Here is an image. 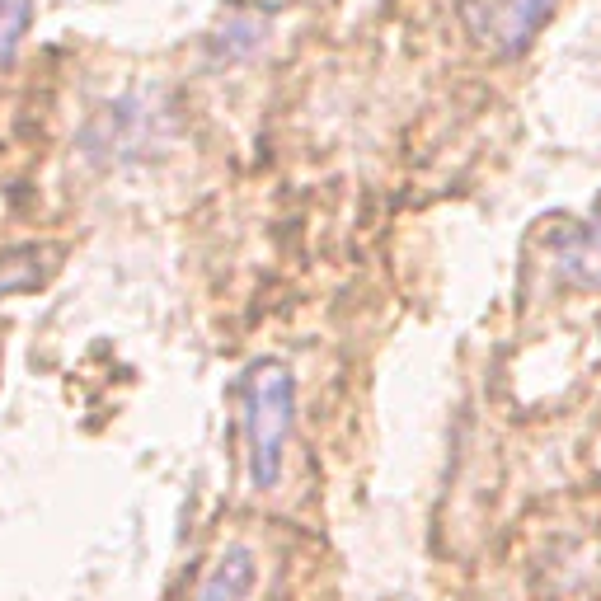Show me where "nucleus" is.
Instances as JSON below:
<instances>
[{"label": "nucleus", "instance_id": "f257e3e1", "mask_svg": "<svg viewBox=\"0 0 601 601\" xmlns=\"http://www.w3.org/2000/svg\"><path fill=\"white\" fill-rule=\"evenodd\" d=\"M240 423H245V475L249 489H278L282 465H287V442L296 428V381L287 362L263 357L245 371L240 386Z\"/></svg>", "mask_w": 601, "mask_h": 601}, {"label": "nucleus", "instance_id": "f03ea898", "mask_svg": "<svg viewBox=\"0 0 601 601\" xmlns=\"http://www.w3.org/2000/svg\"><path fill=\"white\" fill-rule=\"evenodd\" d=\"M170 104L160 94H123L104 104L85 127V151L99 165H137L170 141Z\"/></svg>", "mask_w": 601, "mask_h": 601}, {"label": "nucleus", "instance_id": "7ed1b4c3", "mask_svg": "<svg viewBox=\"0 0 601 601\" xmlns=\"http://www.w3.org/2000/svg\"><path fill=\"white\" fill-rule=\"evenodd\" d=\"M555 10L559 0H465L461 19L479 52L508 62L536 43V33L555 19Z\"/></svg>", "mask_w": 601, "mask_h": 601}, {"label": "nucleus", "instance_id": "20e7f679", "mask_svg": "<svg viewBox=\"0 0 601 601\" xmlns=\"http://www.w3.org/2000/svg\"><path fill=\"white\" fill-rule=\"evenodd\" d=\"M545 263H550L559 287H569V292H601V207L587 216L583 226L559 231L550 240Z\"/></svg>", "mask_w": 601, "mask_h": 601}, {"label": "nucleus", "instance_id": "39448f33", "mask_svg": "<svg viewBox=\"0 0 601 601\" xmlns=\"http://www.w3.org/2000/svg\"><path fill=\"white\" fill-rule=\"evenodd\" d=\"M259 597V550L235 540L207 564L193 587V601H254Z\"/></svg>", "mask_w": 601, "mask_h": 601}, {"label": "nucleus", "instance_id": "423d86ee", "mask_svg": "<svg viewBox=\"0 0 601 601\" xmlns=\"http://www.w3.org/2000/svg\"><path fill=\"white\" fill-rule=\"evenodd\" d=\"M33 0H0V62H10L29 33Z\"/></svg>", "mask_w": 601, "mask_h": 601}]
</instances>
